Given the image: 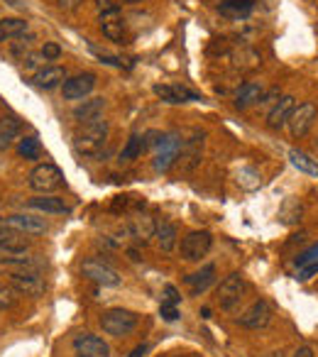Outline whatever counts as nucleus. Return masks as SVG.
<instances>
[{"label": "nucleus", "instance_id": "1", "mask_svg": "<svg viewBox=\"0 0 318 357\" xmlns=\"http://www.w3.org/2000/svg\"><path fill=\"white\" fill-rule=\"evenodd\" d=\"M108 132H110V125L108 120H103V118L81 123V127L74 132L76 152L83 154V157H96L98 152L106 147V142H108Z\"/></svg>", "mask_w": 318, "mask_h": 357}, {"label": "nucleus", "instance_id": "2", "mask_svg": "<svg viewBox=\"0 0 318 357\" xmlns=\"http://www.w3.org/2000/svg\"><path fill=\"white\" fill-rule=\"evenodd\" d=\"M181 135L179 132H167V135H159L157 140V152H155V159H152V167L155 172L164 174L177 164L179 154H181Z\"/></svg>", "mask_w": 318, "mask_h": 357}, {"label": "nucleus", "instance_id": "3", "mask_svg": "<svg viewBox=\"0 0 318 357\" xmlns=\"http://www.w3.org/2000/svg\"><path fill=\"white\" fill-rule=\"evenodd\" d=\"M137 323H140V316L128 309H108V311H103L101 316L103 333H108V336H115V338L130 336V333L137 328Z\"/></svg>", "mask_w": 318, "mask_h": 357}, {"label": "nucleus", "instance_id": "4", "mask_svg": "<svg viewBox=\"0 0 318 357\" xmlns=\"http://www.w3.org/2000/svg\"><path fill=\"white\" fill-rule=\"evenodd\" d=\"M245 292H248V284H245V276L240 272H232L218 284L216 289V301L223 311H232L237 303L243 301Z\"/></svg>", "mask_w": 318, "mask_h": 357}, {"label": "nucleus", "instance_id": "5", "mask_svg": "<svg viewBox=\"0 0 318 357\" xmlns=\"http://www.w3.org/2000/svg\"><path fill=\"white\" fill-rule=\"evenodd\" d=\"M64 184V174L57 164H37V167L30 172V189L39 191V194H49V191H57Z\"/></svg>", "mask_w": 318, "mask_h": 357}, {"label": "nucleus", "instance_id": "6", "mask_svg": "<svg viewBox=\"0 0 318 357\" xmlns=\"http://www.w3.org/2000/svg\"><path fill=\"white\" fill-rule=\"evenodd\" d=\"M213 247V235L208 230H191L186 238L181 240V257L186 262H199Z\"/></svg>", "mask_w": 318, "mask_h": 357}, {"label": "nucleus", "instance_id": "7", "mask_svg": "<svg viewBox=\"0 0 318 357\" xmlns=\"http://www.w3.org/2000/svg\"><path fill=\"white\" fill-rule=\"evenodd\" d=\"M272 306L267 298H257L243 311V316L237 318V325L240 328H248V330H259V328H267L272 320Z\"/></svg>", "mask_w": 318, "mask_h": 357}, {"label": "nucleus", "instance_id": "8", "mask_svg": "<svg viewBox=\"0 0 318 357\" xmlns=\"http://www.w3.org/2000/svg\"><path fill=\"white\" fill-rule=\"evenodd\" d=\"M10 289L22 296H30V298H37L44 294L47 284L44 279L39 276V272H10Z\"/></svg>", "mask_w": 318, "mask_h": 357}, {"label": "nucleus", "instance_id": "9", "mask_svg": "<svg viewBox=\"0 0 318 357\" xmlns=\"http://www.w3.org/2000/svg\"><path fill=\"white\" fill-rule=\"evenodd\" d=\"M316 105L311 103V101H306V103H299L297 108H294V113H291L289 118V132L291 137H297V140H301V137L308 135V130L313 127V123H316Z\"/></svg>", "mask_w": 318, "mask_h": 357}, {"label": "nucleus", "instance_id": "10", "mask_svg": "<svg viewBox=\"0 0 318 357\" xmlns=\"http://www.w3.org/2000/svg\"><path fill=\"white\" fill-rule=\"evenodd\" d=\"M81 274L91 282L101 284V287H120V282H123V276L101 260H86L81 265Z\"/></svg>", "mask_w": 318, "mask_h": 357}, {"label": "nucleus", "instance_id": "11", "mask_svg": "<svg viewBox=\"0 0 318 357\" xmlns=\"http://www.w3.org/2000/svg\"><path fill=\"white\" fill-rule=\"evenodd\" d=\"M74 355L76 357H110V347L103 338L93 333H81L74 338Z\"/></svg>", "mask_w": 318, "mask_h": 357}, {"label": "nucleus", "instance_id": "12", "mask_svg": "<svg viewBox=\"0 0 318 357\" xmlns=\"http://www.w3.org/2000/svg\"><path fill=\"white\" fill-rule=\"evenodd\" d=\"M0 223L12 227V230H17V233H22V235L47 233V221H44V218H37V216H30V213H15V216L3 218Z\"/></svg>", "mask_w": 318, "mask_h": 357}, {"label": "nucleus", "instance_id": "13", "mask_svg": "<svg viewBox=\"0 0 318 357\" xmlns=\"http://www.w3.org/2000/svg\"><path fill=\"white\" fill-rule=\"evenodd\" d=\"M93 86H96V74L83 71V74H76L71 79H66L61 93H64L66 101H81V98H86L93 91Z\"/></svg>", "mask_w": 318, "mask_h": 357}, {"label": "nucleus", "instance_id": "14", "mask_svg": "<svg viewBox=\"0 0 318 357\" xmlns=\"http://www.w3.org/2000/svg\"><path fill=\"white\" fill-rule=\"evenodd\" d=\"M155 96L162 98L164 103L179 105V103H191V101H201L199 93L189 91L186 86H174V83H157Z\"/></svg>", "mask_w": 318, "mask_h": 357}, {"label": "nucleus", "instance_id": "15", "mask_svg": "<svg viewBox=\"0 0 318 357\" xmlns=\"http://www.w3.org/2000/svg\"><path fill=\"white\" fill-rule=\"evenodd\" d=\"M294 108H297V98L279 96V101H277V103L272 105L270 113H267V127H270V130H281V127L289 123Z\"/></svg>", "mask_w": 318, "mask_h": 357}, {"label": "nucleus", "instance_id": "16", "mask_svg": "<svg viewBox=\"0 0 318 357\" xmlns=\"http://www.w3.org/2000/svg\"><path fill=\"white\" fill-rule=\"evenodd\" d=\"M101 30L110 42H118V44L125 42V20H123V15H120L118 8L101 12Z\"/></svg>", "mask_w": 318, "mask_h": 357}, {"label": "nucleus", "instance_id": "17", "mask_svg": "<svg viewBox=\"0 0 318 357\" xmlns=\"http://www.w3.org/2000/svg\"><path fill=\"white\" fill-rule=\"evenodd\" d=\"M32 81L37 88H44V91H52L59 83L66 81V71L64 66H42L39 71H34Z\"/></svg>", "mask_w": 318, "mask_h": 357}, {"label": "nucleus", "instance_id": "18", "mask_svg": "<svg viewBox=\"0 0 318 357\" xmlns=\"http://www.w3.org/2000/svg\"><path fill=\"white\" fill-rule=\"evenodd\" d=\"M155 230H157V221L150 216L132 218V221L125 225V233H128L130 238H135L137 243H147L150 238H155Z\"/></svg>", "mask_w": 318, "mask_h": 357}, {"label": "nucleus", "instance_id": "19", "mask_svg": "<svg viewBox=\"0 0 318 357\" xmlns=\"http://www.w3.org/2000/svg\"><path fill=\"white\" fill-rule=\"evenodd\" d=\"M262 98H264V86L262 83L248 81V83H243V86L237 88L235 108L245 110V108H250V105H255V103H262Z\"/></svg>", "mask_w": 318, "mask_h": 357}, {"label": "nucleus", "instance_id": "20", "mask_svg": "<svg viewBox=\"0 0 318 357\" xmlns=\"http://www.w3.org/2000/svg\"><path fill=\"white\" fill-rule=\"evenodd\" d=\"M255 10V0H221L218 12L228 20H245Z\"/></svg>", "mask_w": 318, "mask_h": 357}, {"label": "nucleus", "instance_id": "21", "mask_svg": "<svg viewBox=\"0 0 318 357\" xmlns=\"http://www.w3.org/2000/svg\"><path fill=\"white\" fill-rule=\"evenodd\" d=\"M201 150H203V132L196 130L194 137L183 142V147H181V162H183V169H186V172H191V169L201 162Z\"/></svg>", "mask_w": 318, "mask_h": 357}, {"label": "nucleus", "instance_id": "22", "mask_svg": "<svg viewBox=\"0 0 318 357\" xmlns=\"http://www.w3.org/2000/svg\"><path fill=\"white\" fill-rule=\"evenodd\" d=\"M22 130V123L17 115H0V152H6L17 140Z\"/></svg>", "mask_w": 318, "mask_h": 357}, {"label": "nucleus", "instance_id": "23", "mask_svg": "<svg viewBox=\"0 0 318 357\" xmlns=\"http://www.w3.org/2000/svg\"><path fill=\"white\" fill-rule=\"evenodd\" d=\"M213 282H216V265H206L203 269H199V272H194V274L186 276V284L191 287V294H194V296L203 294Z\"/></svg>", "mask_w": 318, "mask_h": 357}, {"label": "nucleus", "instance_id": "24", "mask_svg": "<svg viewBox=\"0 0 318 357\" xmlns=\"http://www.w3.org/2000/svg\"><path fill=\"white\" fill-rule=\"evenodd\" d=\"M155 238H157V245H159V249H164V252H172L174 247H177V225L169 221H157V230H155Z\"/></svg>", "mask_w": 318, "mask_h": 357}, {"label": "nucleus", "instance_id": "25", "mask_svg": "<svg viewBox=\"0 0 318 357\" xmlns=\"http://www.w3.org/2000/svg\"><path fill=\"white\" fill-rule=\"evenodd\" d=\"M28 206L34 208V211H42V213H66L69 206L64 203V198L59 196H37V198H30Z\"/></svg>", "mask_w": 318, "mask_h": 357}, {"label": "nucleus", "instance_id": "26", "mask_svg": "<svg viewBox=\"0 0 318 357\" xmlns=\"http://www.w3.org/2000/svg\"><path fill=\"white\" fill-rule=\"evenodd\" d=\"M103 108H106V101H103V98H91V101H83L81 105H76L74 118L81 120V123H88V120L101 118Z\"/></svg>", "mask_w": 318, "mask_h": 357}, {"label": "nucleus", "instance_id": "27", "mask_svg": "<svg viewBox=\"0 0 318 357\" xmlns=\"http://www.w3.org/2000/svg\"><path fill=\"white\" fill-rule=\"evenodd\" d=\"M22 34H28V22L22 20V17H6V20H0V42L17 39Z\"/></svg>", "mask_w": 318, "mask_h": 357}, {"label": "nucleus", "instance_id": "28", "mask_svg": "<svg viewBox=\"0 0 318 357\" xmlns=\"http://www.w3.org/2000/svg\"><path fill=\"white\" fill-rule=\"evenodd\" d=\"M289 159H291V164H294V167H297L301 174H306V176L318 178V162H316V159L308 157L306 152L289 150Z\"/></svg>", "mask_w": 318, "mask_h": 357}, {"label": "nucleus", "instance_id": "29", "mask_svg": "<svg viewBox=\"0 0 318 357\" xmlns=\"http://www.w3.org/2000/svg\"><path fill=\"white\" fill-rule=\"evenodd\" d=\"M145 150H147L145 135H132L128 142H125L123 152H120V159H123V162H132V159L142 157V152Z\"/></svg>", "mask_w": 318, "mask_h": 357}, {"label": "nucleus", "instance_id": "30", "mask_svg": "<svg viewBox=\"0 0 318 357\" xmlns=\"http://www.w3.org/2000/svg\"><path fill=\"white\" fill-rule=\"evenodd\" d=\"M301 213H304L301 203H299L297 198H289L284 206H281V221H284L286 225H294V223L301 221Z\"/></svg>", "mask_w": 318, "mask_h": 357}, {"label": "nucleus", "instance_id": "31", "mask_svg": "<svg viewBox=\"0 0 318 357\" xmlns=\"http://www.w3.org/2000/svg\"><path fill=\"white\" fill-rule=\"evenodd\" d=\"M259 184H262V176H259L255 169L245 167L237 172V186H243V189H248V191H255V189H259Z\"/></svg>", "mask_w": 318, "mask_h": 357}, {"label": "nucleus", "instance_id": "32", "mask_svg": "<svg viewBox=\"0 0 318 357\" xmlns=\"http://www.w3.org/2000/svg\"><path fill=\"white\" fill-rule=\"evenodd\" d=\"M17 154L25 159H39V140L37 137H25L17 145Z\"/></svg>", "mask_w": 318, "mask_h": 357}, {"label": "nucleus", "instance_id": "33", "mask_svg": "<svg viewBox=\"0 0 318 357\" xmlns=\"http://www.w3.org/2000/svg\"><path fill=\"white\" fill-rule=\"evenodd\" d=\"M318 260V243H313L308 249H304L301 254H299L297 260H294V265L301 269V267H306V265H311V262H316Z\"/></svg>", "mask_w": 318, "mask_h": 357}, {"label": "nucleus", "instance_id": "34", "mask_svg": "<svg viewBox=\"0 0 318 357\" xmlns=\"http://www.w3.org/2000/svg\"><path fill=\"white\" fill-rule=\"evenodd\" d=\"M42 57L47 61H54V59H59L61 57V47L57 42H44V47H42Z\"/></svg>", "mask_w": 318, "mask_h": 357}, {"label": "nucleus", "instance_id": "35", "mask_svg": "<svg viewBox=\"0 0 318 357\" xmlns=\"http://www.w3.org/2000/svg\"><path fill=\"white\" fill-rule=\"evenodd\" d=\"M159 314H162V318L167 320V323H174V320H179V311L174 303H167L162 301V309H159Z\"/></svg>", "mask_w": 318, "mask_h": 357}, {"label": "nucleus", "instance_id": "36", "mask_svg": "<svg viewBox=\"0 0 318 357\" xmlns=\"http://www.w3.org/2000/svg\"><path fill=\"white\" fill-rule=\"evenodd\" d=\"M318 274V260L316 262H311V265H306V267H301V269H299V282H308V279H311V276H316Z\"/></svg>", "mask_w": 318, "mask_h": 357}, {"label": "nucleus", "instance_id": "37", "mask_svg": "<svg viewBox=\"0 0 318 357\" xmlns=\"http://www.w3.org/2000/svg\"><path fill=\"white\" fill-rule=\"evenodd\" d=\"M91 52H93V54H96V57H98V59H101V61H106V64H113V66H123V61H120L118 57L108 54V52H103V49H96V47H93V44H91Z\"/></svg>", "mask_w": 318, "mask_h": 357}, {"label": "nucleus", "instance_id": "38", "mask_svg": "<svg viewBox=\"0 0 318 357\" xmlns=\"http://www.w3.org/2000/svg\"><path fill=\"white\" fill-rule=\"evenodd\" d=\"M164 301H167V303H174V306H177V303L181 301V294L177 292V287H172V284H167V287H164Z\"/></svg>", "mask_w": 318, "mask_h": 357}, {"label": "nucleus", "instance_id": "39", "mask_svg": "<svg viewBox=\"0 0 318 357\" xmlns=\"http://www.w3.org/2000/svg\"><path fill=\"white\" fill-rule=\"evenodd\" d=\"M10 303H12V289H8V287L0 284V311L8 309Z\"/></svg>", "mask_w": 318, "mask_h": 357}, {"label": "nucleus", "instance_id": "40", "mask_svg": "<svg viewBox=\"0 0 318 357\" xmlns=\"http://www.w3.org/2000/svg\"><path fill=\"white\" fill-rule=\"evenodd\" d=\"M83 0H57V6L61 8V10H76V8L81 6Z\"/></svg>", "mask_w": 318, "mask_h": 357}, {"label": "nucleus", "instance_id": "41", "mask_svg": "<svg viewBox=\"0 0 318 357\" xmlns=\"http://www.w3.org/2000/svg\"><path fill=\"white\" fill-rule=\"evenodd\" d=\"M291 357H316V355H313V347L311 345H301Z\"/></svg>", "mask_w": 318, "mask_h": 357}, {"label": "nucleus", "instance_id": "42", "mask_svg": "<svg viewBox=\"0 0 318 357\" xmlns=\"http://www.w3.org/2000/svg\"><path fill=\"white\" fill-rule=\"evenodd\" d=\"M145 352H147V345H137L135 350L130 352L128 357H145Z\"/></svg>", "mask_w": 318, "mask_h": 357}, {"label": "nucleus", "instance_id": "43", "mask_svg": "<svg viewBox=\"0 0 318 357\" xmlns=\"http://www.w3.org/2000/svg\"><path fill=\"white\" fill-rule=\"evenodd\" d=\"M120 3H140V0H120Z\"/></svg>", "mask_w": 318, "mask_h": 357}, {"label": "nucleus", "instance_id": "44", "mask_svg": "<svg viewBox=\"0 0 318 357\" xmlns=\"http://www.w3.org/2000/svg\"><path fill=\"white\" fill-rule=\"evenodd\" d=\"M179 357H181V355H179Z\"/></svg>", "mask_w": 318, "mask_h": 357}]
</instances>
